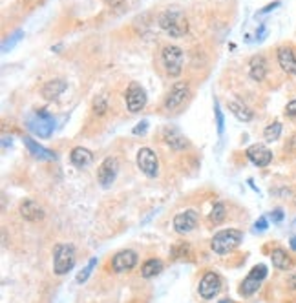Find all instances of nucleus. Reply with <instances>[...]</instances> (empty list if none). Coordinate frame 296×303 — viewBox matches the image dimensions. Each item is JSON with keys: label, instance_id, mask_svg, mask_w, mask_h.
<instances>
[{"label": "nucleus", "instance_id": "f3484780", "mask_svg": "<svg viewBox=\"0 0 296 303\" xmlns=\"http://www.w3.org/2000/svg\"><path fill=\"white\" fill-rule=\"evenodd\" d=\"M248 73L254 80H264L265 75H267V60H265L264 55H254L250 59V68H248Z\"/></svg>", "mask_w": 296, "mask_h": 303}, {"label": "nucleus", "instance_id": "72a5a7b5", "mask_svg": "<svg viewBox=\"0 0 296 303\" xmlns=\"http://www.w3.org/2000/svg\"><path fill=\"white\" fill-rule=\"evenodd\" d=\"M286 113L289 115V117H294V115H296V101H291L289 104H287Z\"/></svg>", "mask_w": 296, "mask_h": 303}, {"label": "nucleus", "instance_id": "c9c22d12", "mask_svg": "<svg viewBox=\"0 0 296 303\" xmlns=\"http://www.w3.org/2000/svg\"><path fill=\"white\" fill-rule=\"evenodd\" d=\"M287 150H289V152H296V133L294 135H292L291 137V141H289V143H287V146H286Z\"/></svg>", "mask_w": 296, "mask_h": 303}, {"label": "nucleus", "instance_id": "1a4fd4ad", "mask_svg": "<svg viewBox=\"0 0 296 303\" xmlns=\"http://www.w3.org/2000/svg\"><path fill=\"white\" fill-rule=\"evenodd\" d=\"M198 291H200V296L203 300H212L222 291V278L218 276L216 272H206L205 276L201 278Z\"/></svg>", "mask_w": 296, "mask_h": 303}, {"label": "nucleus", "instance_id": "473e14b6", "mask_svg": "<svg viewBox=\"0 0 296 303\" xmlns=\"http://www.w3.org/2000/svg\"><path fill=\"white\" fill-rule=\"evenodd\" d=\"M146 128H148V121H141V122L138 124V126L134 128L132 132L136 133V135H139V133H144V132H146Z\"/></svg>", "mask_w": 296, "mask_h": 303}, {"label": "nucleus", "instance_id": "2f4dec72", "mask_svg": "<svg viewBox=\"0 0 296 303\" xmlns=\"http://www.w3.org/2000/svg\"><path fill=\"white\" fill-rule=\"evenodd\" d=\"M280 5V0H276V2H270V4H267L264 7V9H260L258 11V15H264V13H269V11H272V9H276Z\"/></svg>", "mask_w": 296, "mask_h": 303}, {"label": "nucleus", "instance_id": "aec40b11", "mask_svg": "<svg viewBox=\"0 0 296 303\" xmlns=\"http://www.w3.org/2000/svg\"><path fill=\"white\" fill-rule=\"evenodd\" d=\"M70 159H72V163H74L75 166H79V168H84V166L90 165L94 157H92V154L86 148H82V146H77V148L72 150V155H70Z\"/></svg>", "mask_w": 296, "mask_h": 303}, {"label": "nucleus", "instance_id": "4468645a", "mask_svg": "<svg viewBox=\"0 0 296 303\" xmlns=\"http://www.w3.org/2000/svg\"><path fill=\"white\" fill-rule=\"evenodd\" d=\"M186 97H188V86L185 82H176L172 86V90H170L168 97H166V101H164V108L166 110H174V108L183 104Z\"/></svg>", "mask_w": 296, "mask_h": 303}, {"label": "nucleus", "instance_id": "9d476101", "mask_svg": "<svg viewBox=\"0 0 296 303\" xmlns=\"http://www.w3.org/2000/svg\"><path fill=\"white\" fill-rule=\"evenodd\" d=\"M117 177V159L116 157H106L99 166L97 172V181L102 188H110Z\"/></svg>", "mask_w": 296, "mask_h": 303}, {"label": "nucleus", "instance_id": "9b49d317", "mask_svg": "<svg viewBox=\"0 0 296 303\" xmlns=\"http://www.w3.org/2000/svg\"><path fill=\"white\" fill-rule=\"evenodd\" d=\"M198 221H200V216H198L196 210H185V212L178 214L174 218V230L178 234H188L196 229Z\"/></svg>", "mask_w": 296, "mask_h": 303}, {"label": "nucleus", "instance_id": "a211bd4d", "mask_svg": "<svg viewBox=\"0 0 296 303\" xmlns=\"http://www.w3.org/2000/svg\"><path fill=\"white\" fill-rule=\"evenodd\" d=\"M66 80L62 79H53L50 82H46L42 88V95L44 99H48V101H53V99H57L64 90H66Z\"/></svg>", "mask_w": 296, "mask_h": 303}, {"label": "nucleus", "instance_id": "c756f323", "mask_svg": "<svg viewBox=\"0 0 296 303\" xmlns=\"http://www.w3.org/2000/svg\"><path fill=\"white\" fill-rule=\"evenodd\" d=\"M106 108H108V104H106V101L102 97H99V99L94 102V110H96V113H99V115H102V113L106 112Z\"/></svg>", "mask_w": 296, "mask_h": 303}, {"label": "nucleus", "instance_id": "cd10ccee", "mask_svg": "<svg viewBox=\"0 0 296 303\" xmlns=\"http://www.w3.org/2000/svg\"><path fill=\"white\" fill-rule=\"evenodd\" d=\"M22 37H24V35H22V31H20V29H18V31H15V33H13V37H11V38H8V40H6V42L2 44V49H4V51H8V49H11V48H13V46H15L16 42H18V40H20Z\"/></svg>", "mask_w": 296, "mask_h": 303}, {"label": "nucleus", "instance_id": "58836bf2", "mask_svg": "<svg viewBox=\"0 0 296 303\" xmlns=\"http://www.w3.org/2000/svg\"><path fill=\"white\" fill-rule=\"evenodd\" d=\"M289 243H291V249L296 250V236H294V238H291V241H289Z\"/></svg>", "mask_w": 296, "mask_h": 303}, {"label": "nucleus", "instance_id": "393cba45", "mask_svg": "<svg viewBox=\"0 0 296 303\" xmlns=\"http://www.w3.org/2000/svg\"><path fill=\"white\" fill-rule=\"evenodd\" d=\"M280 133H282V122H278V121H274L272 124H269V126L265 128L264 130V137H265V141H276V139L280 137Z\"/></svg>", "mask_w": 296, "mask_h": 303}, {"label": "nucleus", "instance_id": "bb28decb", "mask_svg": "<svg viewBox=\"0 0 296 303\" xmlns=\"http://www.w3.org/2000/svg\"><path fill=\"white\" fill-rule=\"evenodd\" d=\"M96 265H97V260H96V258H92L90 263L84 267V271H80L79 274H77V283H80V285H82V283H84L86 280L90 278L92 271H94V267H96Z\"/></svg>", "mask_w": 296, "mask_h": 303}, {"label": "nucleus", "instance_id": "c85d7f7f", "mask_svg": "<svg viewBox=\"0 0 296 303\" xmlns=\"http://www.w3.org/2000/svg\"><path fill=\"white\" fill-rule=\"evenodd\" d=\"M214 113H216V121H218V133L222 135L223 133V122H225V119H223V113L222 110H220V104H214Z\"/></svg>", "mask_w": 296, "mask_h": 303}, {"label": "nucleus", "instance_id": "20e7f679", "mask_svg": "<svg viewBox=\"0 0 296 303\" xmlns=\"http://www.w3.org/2000/svg\"><path fill=\"white\" fill-rule=\"evenodd\" d=\"M28 128L38 137H50L55 130V119L48 112H35L28 117Z\"/></svg>", "mask_w": 296, "mask_h": 303}, {"label": "nucleus", "instance_id": "a878e982", "mask_svg": "<svg viewBox=\"0 0 296 303\" xmlns=\"http://www.w3.org/2000/svg\"><path fill=\"white\" fill-rule=\"evenodd\" d=\"M225 214H227L225 205H223V203H216L214 208H212V212H210V221L214 225H220L223 219H225Z\"/></svg>", "mask_w": 296, "mask_h": 303}, {"label": "nucleus", "instance_id": "dca6fc26", "mask_svg": "<svg viewBox=\"0 0 296 303\" xmlns=\"http://www.w3.org/2000/svg\"><path fill=\"white\" fill-rule=\"evenodd\" d=\"M278 62L286 73L296 75V55L291 48H280L278 49Z\"/></svg>", "mask_w": 296, "mask_h": 303}, {"label": "nucleus", "instance_id": "0eeeda50", "mask_svg": "<svg viewBox=\"0 0 296 303\" xmlns=\"http://www.w3.org/2000/svg\"><path fill=\"white\" fill-rule=\"evenodd\" d=\"M138 166L146 177H156L159 172V161L158 155L154 154V150L141 148L138 152Z\"/></svg>", "mask_w": 296, "mask_h": 303}, {"label": "nucleus", "instance_id": "2eb2a0df", "mask_svg": "<svg viewBox=\"0 0 296 303\" xmlns=\"http://www.w3.org/2000/svg\"><path fill=\"white\" fill-rule=\"evenodd\" d=\"M20 216L26 221H32V223H37V221H42L44 219V210L40 208V205L32 199H28L20 205Z\"/></svg>", "mask_w": 296, "mask_h": 303}, {"label": "nucleus", "instance_id": "4be33fe9", "mask_svg": "<svg viewBox=\"0 0 296 303\" xmlns=\"http://www.w3.org/2000/svg\"><path fill=\"white\" fill-rule=\"evenodd\" d=\"M228 108H230V112L236 115V119L242 122H248V121H252L254 117V113L250 108H247L245 104H242V102L238 101H232L230 104H228Z\"/></svg>", "mask_w": 296, "mask_h": 303}, {"label": "nucleus", "instance_id": "6e6552de", "mask_svg": "<svg viewBox=\"0 0 296 303\" xmlns=\"http://www.w3.org/2000/svg\"><path fill=\"white\" fill-rule=\"evenodd\" d=\"M124 97H126L128 110H130L132 113L141 112V110L144 108V104H146V91H144L143 86L138 84V82H132V84L128 86Z\"/></svg>", "mask_w": 296, "mask_h": 303}, {"label": "nucleus", "instance_id": "f704fd0d", "mask_svg": "<svg viewBox=\"0 0 296 303\" xmlns=\"http://www.w3.org/2000/svg\"><path fill=\"white\" fill-rule=\"evenodd\" d=\"M270 219L276 221V223H280L282 219H284V212H282V210H274V212L270 214Z\"/></svg>", "mask_w": 296, "mask_h": 303}, {"label": "nucleus", "instance_id": "412c9836", "mask_svg": "<svg viewBox=\"0 0 296 303\" xmlns=\"http://www.w3.org/2000/svg\"><path fill=\"white\" fill-rule=\"evenodd\" d=\"M164 141L170 144V148L174 150H181L186 144L185 137L176 128H164Z\"/></svg>", "mask_w": 296, "mask_h": 303}, {"label": "nucleus", "instance_id": "f8f14e48", "mask_svg": "<svg viewBox=\"0 0 296 303\" xmlns=\"http://www.w3.org/2000/svg\"><path fill=\"white\" fill-rule=\"evenodd\" d=\"M247 157L250 159V163L260 168H264L267 166L272 161V152H270L265 144H252V146H248L247 148Z\"/></svg>", "mask_w": 296, "mask_h": 303}, {"label": "nucleus", "instance_id": "b1692460", "mask_svg": "<svg viewBox=\"0 0 296 303\" xmlns=\"http://www.w3.org/2000/svg\"><path fill=\"white\" fill-rule=\"evenodd\" d=\"M161 271H163V263H161V260H148L143 265V269H141V276L148 280V278L158 276Z\"/></svg>", "mask_w": 296, "mask_h": 303}, {"label": "nucleus", "instance_id": "f03ea898", "mask_svg": "<svg viewBox=\"0 0 296 303\" xmlns=\"http://www.w3.org/2000/svg\"><path fill=\"white\" fill-rule=\"evenodd\" d=\"M159 26L163 31H166L170 37H183L188 31V22H186L185 15L178 9H168L164 11L163 15L159 16Z\"/></svg>", "mask_w": 296, "mask_h": 303}, {"label": "nucleus", "instance_id": "5701e85b", "mask_svg": "<svg viewBox=\"0 0 296 303\" xmlns=\"http://www.w3.org/2000/svg\"><path fill=\"white\" fill-rule=\"evenodd\" d=\"M270 260H272V265H274L276 269H280V271H287V269L292 267V260L289 258V254H287L286 250L282 249H276L274 252H272V256H270Z\"/></svg>", "mask_w": 296, "mask_h": 303}, {"label": "nucleus", "instance_id": "7ed1b4c3", "mask_svg": "<svg viewBox=\"0 0 296 303\" xmlns=\"http://www.w3.org/2000/svg\"><path fill=\"white\" fill-rule=\"evenodd\" d=\"M77 256H75L74 245H57L53 250V271L55 274L62 276L68 274L72 269L75 267Z\"/></svg>", "mask_w": 296, "mask_h": 303}, {"label": "nucleus", "instance_id": "f257e3e1", "mask_svg": "<svg viewBox=\"0 0 296 303\" xmlns=\"http://www.w3.org/2000/svg\"><path fill=\"white\" fill-rule=\"evenodd\" d=\"M244 240V234L236 229H227L220 230L218 234H214L210 241V249L214 250V254L225 256L228 252H232L234 249H238L240 243Z\"/></svg>", "mask_w": 296, "mask_h": 303}, {"label": "nucleus", "instance_id": "4c0bfd02", "mask_svg": "<svg viewBox=\"0 0 296 303\" xmlns=\"http://www.w3.org/2000/svg\"><path fill=\"white\" fill-rule=\"evenodd\" d=\"M287 283H289V287L291 289H296V274H291L289 280H287Z\"/></svg>", "mask_w": 296, "mask_h": 303}, {"label": "nucleus", "instance_id": "ddd939ff", "mask_svg": "<svg viewBox=\"0 0 296 303\" xmlns=\"http://www.w3.org/2000/svg\"><path fill=\"white\" fill-rule=\"evenodd\" d=\"M136 263H138V254H136L134 250H122V252L114 256L112 269H114V272H124L134 269Z\"/></svg>", "mask_w": 296, "mask_h": 303}, {"label": "nucleus", "instance_id": "ea45409f", "mask_svg": "<svg viewBox=\"0 0 296 303\" xmlns=\"http://www.w3.org/2000/svg\"><path fill=\"white\" fill-rule=\"evenodd\" d=\"M220 303H234V302H232V300H222Z\"/></svg>", "mask_w": 296, "mask_h": 303}, {"label": "nucleus", "instance_id": "e433bc0d", "mask_svg": "<svg viewBox=\"0 0 296 303\" xmlns=\"http://www.w3.org/2000/svg\"><path fill=\"white\" fill-rule=\"evenodd\" d=\"M104 2L110 5V7H117V5H121L124 0H104Z\"/></svg>", "mask_w": 296, "mask_h": 303}, {"label": "nucleus", "instance_id": "6ab92c4d", "mask_svg": "<svg viewBox=\"0 0 296 303\" xmlns=\"http://www.w3.org/2000/svg\"><path fill=\"white\" fill-rule=\"evenodd\" d=\"M24 144H26V148L30 150V154H32L33 157H37V159H40V161L55 159V154H53V152H50V150H46L38 143H35L32 137H24Z\"/></svg>", "mask_w": 296, "mask_h": 303}, {"label": "nucleus", "instance_id": "39448f33", "mask_svg": "<svg viewBox=\"0 0 296 303\" xmlns=\"http://www.w3.org/2000/svg\"><path fill=\"white\" fill-rule=\"evenodd\" d=\"M265 278H267V269H265V265H256L252 271L248 272V276L244 280L242 287H240V293L244 294V296L254 294L260 289V285H262V282H264Z\"/></svg>", "mask_w": 296, "mask_h": 303}, {"label": "nucleus", "instance_id": "423d86ee", "mask_svg": "<svg viewBox=\"0 0 296 303\" xmlns=\"http://www.w3.org/2000/svg\"><path fill=\"white\" fill-rule=\"evenodd\" d=\"M163 64L172 77H178L183 68V51L178 46H166L163 49Z\"/></svg>", "mask_w": 296, "mask_h": 303}, {"label": "nucleus", "instance_id": "7c9ffc66", "mask_svg": "<svg viewBox=\"0 0 296 303\" xmlns=\"http://www.w3.org/2000/svg\"><path fill=\"white\" fill-rule=\"evenodd\" d=\"M254 230H256V232H264V230H267V218H260L258 221H256Z\"/></svg>", "mask_w": 296, "mask_h": 303}]
</instances>
